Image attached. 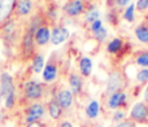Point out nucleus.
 Instances as JSON below:
<instances>
[{
	"instance_id": "nucleus-24",
	"label": "nucleus",
	"mask_w": 148,
	"mask_h": 127,
	"mask_svg": "<svg viewBox=\"0 0 148 127\" xmlns=\"http://www.w3.org/2000/svg\"><path fill=\"white\" fill-rule=\"evenodd\" d=\"M136 79H138L140 83L147 82L148 81V68H144V69H142V70H139L138 74H136Z\"/></svg>"
},
{
	"instance_id": "nucleus-5",
	"label": "nucleus",
	"mask_w": 148,
	"mask_h": 127,
	"mask_svg": "<svg viewBox=\"0 0 148 127\" xmlns=\"http://www.w3.org/2000/svg\"><path fill=\"white\" fill-rule=\"evenodd\" d=\"M43 95V88L42 84L35 81H30L25 86V96L29 100H38Z\"/></svg>"
},
{
	"instance_id": "nucleus-19",
	"label": "nucleus",
	"mask_w": 148,
	"mask_h": 127,
	"mask_svg": "<svg viewBox=\"0 0 148 127\" xmlns=\"http://www.w3.org/2000/svg\"><path fill=\"white\" fill-rule=\"evenodd\" d=\"M135 35L142 43H148V26H138L135 29Z\"/></svg>"
},
{
	"instance_id": "nucleus-32",
	"label": "nucleus",
	"mask_w": 148,
	"mask_h": 127,
	"mask_svg": "<svg viewBox=\"0 0 148 127\" xmlns=\"http://www.w3.org/2000/svg\"><path fill=\"white\" fill-rule=\"evenodd\" d=\"M129 3H130V0H117V4L120 5V7H125Z\"/></svg>"
},
{
	"instance_id": "nucleus-6",
	"label": "nucleus",
	"mask_w": 148,
	"mask_h": 127,
	"mask_svg": "<svg viewBox=\"0 0 148 127\" xmlns=\"http://www.w3.org/2000/svg\"><path fill=\"white\" fill-rule=\"evenodd\" d=\"M69 30L65 27H55L53 31L51 34V42L55 46H59V44L64 43L65 40H68L69 38Z\"/></svg>"
},
{
	"instance_id": "nucleus-27",
	"label": "nucleus",
	"mask_w": 148,
	"mask_h": 127,
	"mask_svg": "<svg viewBox=\"0 0 148 127\" xmlns=\"http://www.w3.org/2000/svg\"><path fill=\"white\" fill-rule=\"evenodd\" d=\"M97 17H99V12L97 10H92L91 13H88L86 17L87 21H90V22H95V21L97 20Z\"/></svg>"
},
{
	"instance_id": "nucleus-23",
	"label": "nucleus",
	"mask_w": 148,
	"mask_h": 127,
	"mask_svg": "<svg viewBox=\"0 0 148 127\" xmlns=\"http://www.w3.org/2000/svg\"><path fill=\"white\" fill-rule=\"evenodd\" d=\"M136 64L144 68H148V52H143L142 55H139L136 57Z\"/></svg>"
},
{
	"instance_id": "nucleus-28",
	"label": "nucleus",
	"mask_w": 148,
	"mask_h": 127,
	"mask_svg": "<svg viewBox=\"0 0 148 127\" xmlns=\"http://www.w3.org/2000/svg\"><path fill=\"white\" fill-rule=\"evenodd\" d=\"M116 127H136V123L133 122L131 119H127V121H125V122L118 123Z\"/></svg>"
},
{
	"instance_id": "nucleus-4",
	"label": "nucleus",
	"mask_w": 148,
	"mask_h": 127,
	"mask_svg": "<svg viewBox=\"0 0 148 127\" xmlns=\"http://www.w3.org/2000/svg\"><path fill=\"white\" fill-rule=\"evenodd\" d=\"M26 123H33V122H36L38 119H40L44 115V107L42 104H38V102H35V104L30 105V107L26 109Z\"/></svg>"
},
{
	"instance_id": "nucleus-18",
	"label": "nucleus",
	"mask_w": 148,
	"mask_h": 127,
	"mask_svg": "<svg viewBox=\"0 0 148 127\" xmlns=\"http://www.w3.org/2000/svg\"><path fill=\"white\" fill-rule=\"evenodd\" d=\"M33 4H31V0H20L17 4V13L20 16H26L30 13Z\"/></svg>"
},
{
	"instance_id": "nucleus-14",
	"label": "nucleus",
	"mask_w": 148,
	"mask_h": 127,
	"mask_svg": "<svg viewBox=\"0 0 148 127\" xmlns=\"http://www.w3.org/2000/svg\"><path fill=\"white\" fill-rule=\"evenodd\" d=\"M69 83H70V87H72V94L78 95L82 89V78L78 74L73 73L69 76Z\"/></svg>"
},
{
	"instance_id": "nucleus-15",
	"label": "nucleus",
	"mask_w": 148,
	"mask_h": 127,
	"mask_svg": "<svg viewBox=\"0 0 148 127\" xmlns=\"http://www.w3.org/2000/svg\"><path fill=\"white\" fill-rule=\"evenodd\" d=\"M13 5H14V0H1L0 1V21L4 20L9 14L10 10L13 9Z\"/></svg>"
},
{
	"instance_id": "nucleus-35",
	"label": "nucleus",
	"mask_w": 148,
	"mask_h": 127,
	"mask_svg": "<svg viewBox=\"0 0 148 127\" xmlns=\"http://www.w3.org/2000/svg\"><path fill=\"white\" fill-rule=\"evenodd\" d=\"M0 99H1V88H0Z\"/></svg>"
},
{
	"instance_id": "nucleus-20",
	"label": "nucleus",
	"mask_w": 148,
	"mask_h": 127,
	"mask_svg": "<svg viewBox=\"0 0 148 127\" xmlns=\"http://www.w3.org/2000/svg\"><path fill=\"white\" fill-rule=\"evenodd\" d=\"M44 69V56L43 55H36L33 60V70L35 73H40Z\"/></svg>"
},
{
	"instance_id": "nucleus-25",
	"label": "nucleus",
	"mask_w": 148,
	"mask_h": 127,
	"mask_svg": "<svg viewBox=\"0 0 148 127\" xmlns=\"http://www.w3.org/2000/svg\"><path fill=\"white\" fill-rule=\"evenodd\" d=\"M94 34H95V36H96V39H97L99 42H103L105 38H107V30H105V29L103 27V26L99 29V30L95 31Z\"/></svg>"
},
{
	"instance_id": "nucleus-13",
	"label": "nucleus",
	"mask_w": 148,
	"mask_h": 127,
	"mask_svg": "<svg viewBox=\"0 0 148 127\" xmlns=\"http://www.w3.org/2000/svg\"><path fill=\"white\" fill-rule=\"evenodd\" d=\"M48 112H49V115H51L53 119H59V118L61 117L62 109H61V107H60V104L57 102L56 97H55V99H52L51 101H49V104H48Z\"/></svg>"
},
{
	"instance_id": "nucleus-8",
	"label": "nucleus",
	"mask_w": 148,
	"mask_h": 127,
	"mask_svg": "<svg viewBox=\"0 0 148 127\" xmlns=\"http://www.w3.org/2000/svg\"><path fill=\"white\" fill-rule=\"evenodd\" d=\"M34 38H35V42L39 44V46H46L49 40H51V33H49V29L47 26H42L34 34Z\"/></svg>"
},
{
	"instance_id": "nucleus-11",
	"label": "nucleus",
	"mask_w": 148,
	"mask_h": 127,
	"mask_svg": "<svg viewBox=\"0 0 148 127\" xmlns=\"http://www.w3.org/2000/svg\"><path fill=\"white\" fill-rule=\"evenodd\" d=\"M126 102V94L125 92H116L110 96L109 101H108V105H109L110 109H117V108L125 105Z\"/></svg>"
},
{
	"instance_id": "nucleus-29",
	"label": "nucleus",
	"mask_w": 148,
	"mask_h": 127,
	"mask_svg": "<svg viewBox=\"0 0 148 127\" xmlns=\"http://www.w3.org/2000/svg\"><path fill=\"white\" fill-rule=\"evenodd\" d=\"M101 26H103L101 21H100V20H96V21H95V22H92L91 29H92V31H94V33H95V31H96V30H99V29L101 27Z\"/></svg>"
},
{
	"instance_id": "nucleus-2",
	"label": "nucleus",
	"mask_w": 148,
	"mask_h": 127,
	"mask_svg": "<svg viewBox=\"0 0 148 127\" xmlns=\"http://www.w3.org/2000/svg\"><path fill=\"white\" fill-rule=\"evenodd\" d=\"M130 119L135 123H148V104L136 102L130 110Z\"/></svg>"
},
{
	"instance_id": "nucleus-36",
	"label": "nucleus",
	"mask_w": 148,
	"mask_h": 127,
	"mask_svg": "<svg viewBox=\"0 0 148 127\" xmlns=\"http://www.w3.org/2000/svg\"><path fill=\"white\" fill-rule=\"evenodd\" d=\"M0 1H1V0H0Z\"/></svg>"
},
{
	"instance_id": "nucleus-3",
	"label": "nucleus",
	"mask_w": 148,
	"mask_h": 127,
	"mask_svg": "<svg viewBox=\"0 0 148 127\" xmlns=\"http://www.w3.org/2000/svg\"><path fill=\"white\" fill-rule=\"evenodd\" d=\"M0 88H1V97H8L10 95H14V84L13 78L10 74L1 73L0 75Z\"/></svg>"
},
{
	"instance_id": "nucleus-26",
	"label": "nucleus",
	"mask_w": 148,
	"mask_h": 127,
	"mask_svg": "<svg viewBox=\"0 0 148 127\" xmlns=\"http://www.w3.org/2000/svg\"><path fill=\"white\" fill-rule=\"evenodd\" d=\"M147 8H148V0H138V3H136V9L143 12Z\"/></svg>"
},
{
	"instance_id": "nucleus-31",
	"label": "nucleus",
	"mask_w": 148,
	"mask_h": 127,
	"mask_svg": "<svg viewBox=\"0 0 148 127\" xmlns=\"http://www.w3.org/2000/svg\"><path fill=\"white\" fill-rule=\"evenodd\" d=\"M26 127H44L43 125H42L40 122H38V121H36V122H33V123H29L27 126Z\"/></svg>"
},
{
	"instance_id": "nucleus-21",
	"label": "nucleus",
	"mask_w": 148,
	"mask_h": 127,
	"mask_svg": "<svg viewBox=\"0 0 148 127\" xmlns=\"http://www.w3.org/2000/svg\"><path fill=\"white\" fill-rule=\"evenodd\" d=\"M121 48H122V40L118 39V38H116V39H113L109 44H108L107 51L109 52V53H117Z\"/></svg>"
},
{
	"instance_id": "nucleus-7",
	"label": "nucleus",
	"mask_w": 148,
	"mask_h": 127,
	"mask_svg": "<svg viewBox=\"0 0 148 127\" xmlns=\"http://www.w3.org/2000/svg\"><path fill=\"white\" fill-rule=\"evenodd\" d=\"M56 100H57V102L60 104L61 109H68V108H70L72 107V104H73V94H72V91L65 89V88L61 89V91L57 94Z\"/></svg>"
},
{
	"instance_id": "nucleus-10",
	"label": "nucleus",
	"mask_w": 148,
	"mask_h": 127,
	"mask_svg": "<svg viewBox=\"0 0 148 127\" xmlns=\"http://www.w3.org/2000/svg\"><path fill=\"white\" fill-rule=\"evenodd\" d=\"M34 42H35V38H34V33L29 30L27 33L25 34L23 39H22V48H23L22 51H23V53H25V56L30 55L31 52L34 51Z\"/></svg>"
},
{
	"instance_id": "nucleus-16",
	"label": "nucleus",
	"mask_w": 148,
	"mask_h": 127,
	"mask_svg": "<svg viewBox=\"0 0 148 127\" xmlns=\"http://www.w3.org/2000/svg\"><path fill=\"white\" fill-rule=\"evenodd\" d=\"M79 70L83 76H88L92 70V61L90 57H82L79 61Z\"/></svg>"
},
{
	"instance_id": "nucleus-12",
	"label": "nucleus",
	"mask_w": 148,
	"mask_h": 127,
	"mask_svg": "<svg viewBox=\"0 0 148 127\" xmlns=\"http://www.w3.org/2000/svg\"><path fill=\"white\" fill-rule=\"evenodd\" d=\"M64 10L69 16H78L79 13H82V10H83V3H82L81 0H73V1L68 3V4L65 5Z\"/></svg>"
},
{
	"instance_id": "nucleus-17",
	"label": "nucleus",
	"mask_w": 148,
	"mask_h": 127,
	"mask_svg": "<svg viewBox=\"0 0 148 127\" xmlns=\"http://www.w3.org/2000/svg\"><path fill=\"white\" fill-rule=\"evenodd\" d=\"M99 110H100V105L96 100H92L88 104V107L86 108V115L91 119H95V118L99 115Z\"/></svg>"
},
{
	"instance_id": "nucleus-1",
	"label": "nucleus",
	"mask_w": 148,
	"mask_h": 127,
	"mask_svg": "<svg viewBox=\"0 0 148 127\" xmlns=\"http://www.w3.org/2000/svg\"><path fill=\"white\" fill-rule=\"evenodd\" d=\"M122 84H123L122 74H121L118 70L110 71L109 75H108L107 91H105V94H107L108 96H112V95L116 94V92H120V89L122 88Z\"/></svg>"
},
{
	"instance_id": "nucleus-22",
	"label": "nucleus",
	"mask_w": 148,
	"mask_h": 127,
	"mask_svg": "<svg viewBox=\"0 0 148 127\" xmlns=\"http://www.w3.org/2000/svg\"><path fill=\"white\" fill-rule=\"evenodd\" d=\"M134 10H135V5L134 4H130L127 8H126L125 13H123V18L129 22H133L134 21Z\"/></svg>"
},
{
	"instance_id": "nucleus-34",
	"label": "nucleus",
	"mask_w": 148,
	"mask_h": 127,
	"mask_svg": "<svg viewBox=\"0 0 148 127\" xmlns=\"http://www.w3.org/2000/svg\"><path fill=\"white\" fill-rule=\"evenodd\" d=\"M144 100H146V102L148 104V86L146 87V89H144Z\"/></svg>"
},
{
	"instance_id": "nucleus-9",
	"label": "nucleus",
	"mask_w": 148,
	"mask_h": 127,
	"mask_svg": "<svg viewBox=\"0 0 148 127\" xmlns=\"http://www.w3.org/2000/svg\"><path fill=\"white\" fill-rule=\"evenodd\" d=\"M57 76V65L56 62L52 60L47 65H44L43 69V79L46 82H53Z\"/></svg>"
},
{
	"instance_id": "nucleus-30",
	"label": "nucleus",
	"mask_w": 148,
	"mask_h": 127,
	"mask_svg": "<svg viewBox=\"0 0 148 127\" xmlns=\"http://www.w3.org/2000/svg\"><path fill=\"white\" fill-rule=\"evenodd\" d=\"M121 118H123V113L122 112H116L114 115H113V121H116V122H117V121H120Z\"/></svg>"
},
{
	"instance_id": "nucleus-33",
	"label": "nucleus",
	"mask_w": 148,
	"mask_h": 127,
	"mask_svg": "<svg viewBox=\"0 0 148 127\" xmlns=\"http://www.w3.org/2000/svg\"><path fill=\"white\" fill-rule=\"evenodd\" d=\"M60 127H73V126H72V123H70V122H68V121H64V122L60 123Z\"/></svg>"
}]
</instances>
